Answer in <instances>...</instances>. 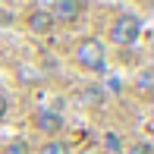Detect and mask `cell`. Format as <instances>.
<instances>
[{"mask_svg": "<svg viewBox=\"0 0 154 154\" xmlns=\"http://www.w3.org/2000/svg\"><path fill=\"white\" fill-rule=\"evenodd\" d=\"M107 151H120V138H116V132H107Z\"/></svg>", "mask_w": 154, "mask_h": 154, "instance_id": "10", "label": "cell"}, {"mask_svg": "<svg viewBox=\"0 0 154 154\" xmlns=\"http://www.w3.org/2000/svg\"><path fill=\"white\" fill-rule=\"evenodd\" d=\"M82 10H85V0H60L57 10H54L51 16L60 19V22H72V19L82 16Z\"/></svg>", "mask_w": 154, "mask_h": 154, "instance_id": "3", "label": "cell"}, {"mask_svg": "<svg viewBox=\"0 0 154 154\" xmlns=\"http://www.w3.org/2000/svg\"><path fill=\"white\" fill-rule=\"evenodd\" d=\"M138 35H142V22H138V16H132V13L116 16V22L110 25V38H113V44H120V47L135 44Z\"/></svg>", "mask_w": 154, "mask_h": 154, "instance_id": "2", "label": "cell"}, {"mask_svg": "<svg viewBox=\"0 0 154 154\" xmlns=\"http://www.w3.org/2000/svg\"><path fill=\"white\" fill-rule=\"evenodd\" d=\"M79 101L82 104H101L104 101V91H101V88H85V91L79 94Z\"/></svg>", "mask_w": 154, "mask_h": 154, "instance_id": "7", "label": "cell"}, {"mask_svg": "<svg viewBox=\"0 0 154 154\" xmlns=\"http://www.w3.org/2000/svg\"><path fill=\"white\" fill-rule=\"evenodd\" d=\"M35 123H38V129L44 132V135H57L63 129V116L54 113V110H41V113L35 116Z\"/></svg>", "mask_w": 154, "mask_h": 154, "instance_id": "4", "label": "cell"}, {"mask_svg": "<svg viewBox=\"0 0 154 154\" xmlns=\"http://www.w3.org/2000/svg\"><path fill=\"white\" fill-rule=\"evenodd\" d=\"M79 154H104V151H101V148H94V145H88V148H82Z\"/></svg>", "mask_w": 154, "mask_h": 154, "instance_id": "13", "label": "cell"}, {"mask_svg": "<svg viewBox=\"0 0 154 154\" xmlns=\"http://www.w3.org/2000/svg\"><path fill=\"white\" fill-rule=\"evenodd\" d=\"M135 85H138V91H142V94H151V88H154V72H151V69H142Z\"/></svg>", "mask_w": 154, "mask_h": 154, "instance_id": "6", "label": "cell"}, {"mask_svg": "<svg viewBox=\"0 0 154 154\" xmlns=\"http://www.w3.org/2000/svg\"><path fill=\"white\" fill-rule=\"evenodd\" d=\"M6 110H10V104H6V97L0 94V120H3V116H6Z\"/></svg>", "mask_w": 154, "mask_h": 154, "instance_id": "12", "label": "cell"}, {"mask_svg": "<svg viewBox=\"0 0 154 154\" xmlns=\"http://www.w3.org/2000/svg\"><path fill=\"white\" fill-rule=\"evenodd\" d=\"M75 60H79L82 69H91V72H104V44L97 38H82L79 44H75Z\"/></svg>", "mask_w": 154, "mask_h": 154, "instance_id": "1", "label": "cell"}, {"mask_svg": "<svg viewBox=\"0 0 154 154\" xmlns=\"http://www.w3.org/2000/svg\"><path fill=\"white\" fill-rule=\"evenodd\" d=\"M129 154H151V145H145V142H138V145H132Z\"/></svg>", "mask_w": 154, "mask_h": 154, "instance_id": "11", "label": "cell"}, {"mask_svg": "<svg viewBox=\"0 0 154 154\" xmlns=\"http://www.w3.org/2000/svg\"><path fill=\"white\" fill-rule=\"evenodd\" d=\"M29 29H32L35 35H47V32L54 29V16H51L47 10H35L32 16H29Z\"/></svg>", "mask_w": 154, "mask_h": 154, "instance_id": "5", "label": "cell"}, {"mask_svg": "<svg viewBox=\"0 0 154 154\" xmlns=\"http://www.w3.org/2000/svg\"><path fill=\"white\" fill-rule=\"evenodd\" d=\"M3 154H29V145H25L22 138H16V142H10L3 148Z\"/></svg>", "mask_w": 154, "mask_h": 154, "instance_id": "9", "label": "cell"}, {"mask_svg": "<svg viewBox=\"0 0 154 154\" xmlns=\"http://www.w3.org/2000/svg\"><path fill=\"white\" fill-rule=\"evenodd\" d=\"M38 154H69V148H66V142H57V138H54V142H47Z\"/></svg>", "mask_w": 154, "mask_h": 154, "instance_id": "8", "label": "cell"}]
</instances>
